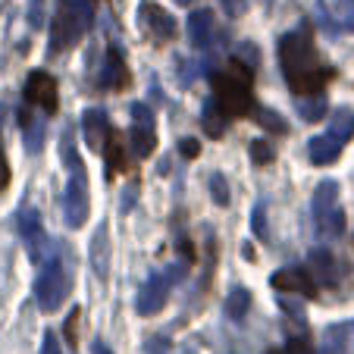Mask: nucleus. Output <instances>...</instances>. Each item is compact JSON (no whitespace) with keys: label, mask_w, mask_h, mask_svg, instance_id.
Returning a JSON list of instances; mask_svg holds the SVG:
<instances>
[{"label":"nucleus","mask_w":354,"mask_h":354,"mask_svg":"<svg viewBox=\"0 0 354 354\" xmlns=\"http://www.w3.org/2000/svg\"><path fill=\"white\" fill-rule=\"evenodd\" d=\"M279 63H282V75H286L288 88H292L298 97H304V94H320L323 88H326L329 75H333V69L320 63L314 41H310V35L304 32V28H295V32L282 35Z\"/></svg>","instance_id":"f257e3e1"},{"label":"nucleus","mask_w":354,"mask_h":354,"mask_svg":"<svg viewBox=\"0 0 354 354\" xmlns=\"http://www.w3.org/2000/svg\"><path fill=\"white\" fill-rule=\"evenodd\" d=\"M60 154H63V167L69 169L66 194H63L66 226L69 229H82L88 223V214H91V198H88V169H85V163H82V157H79V147L73 145V132L63 135Z\"/></svg>","instance_id":"f03ea898"},{"label":"nucleus","mask_w":354,"mask_h":354,"mask_svg":"<svg viewBox=\"0 0 354 354\" xmlns=\"http://www.w3.org/2000/svg\"><path fill=\"white\" fill-rule=\"evenodd\" d=\"M94 10L85 0H57V10L50 16V41H47V54L60 57L66 50H73L85 32L91 28Z\"/></svg>","instance_id":"7ed1b4c3"},{"label":"nucleus","mask_w":354,"mask_h":354,"mask_svg":"<svg viewBox=\"0 0 354 354\" xmlns=\"http://www.w3.org/2000/svg\"><path fill=\"white\" fill-rule=\"evenodd\" d=\"M214 97L220 100L223 113L229 120H241L254 110V97H251V69L232 60L226 69L214 73Z\"/></svg>","instance_id":"20e7f679"},{"label":"nucleus","mask_w":354,"mask_h":354,"mask_svg":"<svg viewBox=\"0 0 354 354\" xmlns=\"http://www.w3.org/2000/svg\"><path fill=\"white\" fill-rule=\"evenodd\" d=\"M69 292H73V279H69L66 267H63L60 257H50L41 270L38 282H35V301H38V308L44 314H54L66 304Z\"/></svg>","instance_id":"39448f33"},{"label":"nucleus","mask_w":354,"mask_h":354,"mask_svg":"<svg viewBox=\"0 0 354 354\" xmlns=\"http://www.w3.org/2000/svg\"><path fill=\"white\" fill-rule=\"evenodd\" d=\"M314 220H317V232L323 239H342L348 229L345 210L339 207V182L326 179L317 185L314 192Z\"/></svg>","instance_id":"423d86ee"},{"label":"nucleus","mask_w":354,"mask_h":354,"mask_svg":"<svg viewBox=\"0 0 354 354\" xmlns=\"http://www.w3.org/2000/svg\"><path fill=\"white\" fill-rule=\"evenodd\" d=\"M22 100H26L28 107H41L44 113L54 116L57 107H60V91H57L54 75H47L44 69H35V73H28L26 88H22Z\"/></svg>","instance_id":"0eeeda50"},{"label":"nucleus","mask_w":354,"mask_h":354,"mask_svg":"<svg viewBox=\"0 0 354 354\" xmlns=\"http://www.w3.org/2000/svg\"><path fill=\"white\" fill-rule=\"evenodd\" d=\"M169 301V276L163 273H151L145 279V286L138 288V298H135V310L141 317H154L167 308Z\"/></svg>","instance_id":"6e6552de"},{"label":"nucleus","mask_w":354,"mask_h":354,"mask_svg":"<svg viewBox=\"0 0 354 354\" xmlns=\"http://www.w3.org/2000/svg\"><path fill=\"white\" fill-rule=\"evenodd\" d=\"M19 235H22V241H26L28 261H32V263H41V261H44L47 245H50V241H47L44 223H41L38 210H32V207L19 210Z\"/></svg>","instance_id":"1a4fd4ad"},{"label":"nucleus","mask_w":354,"mask_h":354,"mask_svg":"<svg viewBox=\"0 0 354 354\" xmlns=\"http://www.w3.org/2000/svg\"><path fill=\"white\" fill-rule=\"evenodd\" d=\"M138 16H141V26H145V32L151 35L154 44H167V41L176 38V19L163 7H157V3H141Z\"/></svg>","instance_id":"9d476101"},{"label":"nucleus","mask_w":354,"mask_h":354,"mask_svg":"<svg viewBox=\"0 0 354 354\" xmlns=\"http://www.w3.org/2000/svg\"><path fill=\"white\" fill-rule=\"evenodd\" d=\"M82 132H85V141H88V147H91L94 154H104V145H107V138H110V120H107V113L100 107H88L85 113H82Z\"/></svg>","instance_id":"9b49d317"},{"label":"nucleus","mask_w":354,"mask_h":354,"mask_svg":"<svg viewBox=\"0 0 354 354\" xmlns=\"http://www.w3.org/2000/svg\"><path fill=\"white\" fill-rule=\"evenodd\" d=\"M270 286H273L276 292H298V295H304V298H317V295H320V288L310 279L308 270H279V273L270 276Z\"/></svg>","instance_id":"f8f14e48"},{"label":"nucleus","mask_w":354,"mask_h":354,"mask_svg":"<svg viewBox=\"0 0 354 354\" xmlns=\"http://www.w3.org/2000/svg\"><path fill=\"white\" fill-rule=\"evenodd\" d=\"M97 85L107 88V91H120V88L129 85V69H126V60H122V54H120V47H110L107 54H104V66H100Z\"/></svg>","instance_id":"ddd939ff"},{"label":"nucleus","mask_w":354,"mask_h":354,"mask_svg":"<svg viewBox=\"0 0 354 354\" xmlns=\"http://www.w3.org/2000/svg\"><path fill=\"white\" fill-rule=\"evenodd\" d=\"M216 35V19H214V10H192L188 16V41H192L194 50H207L210 41Z\"/></svg>","instance_id":"4468645a"},{"label":"nucleus","mask_w":354,"mask_h":354,"mask_svg":"<svg viewBox=\"0 0 354 354\" xmlns=\"http://www.w3.org/2000/svg\"><path fill=\"white\" fill-rule=\"evenodd\" d=\"M310 273L317 276V282H326V286H339L342 279V263L335 261L333 251H323V248H314L308 254Z\"/></svg>","instance_id":"2eb2a0df"},{"label":"nucleus","mask_w":354,"mask_h":354,"mask_svg":"<svg viewBox=\"0 0 354 354\" xmlns=\"http://www.w3.org/2000/svg\"><path fill=\"white\" fill-rule=\"evenodd\" d=\"M91 270L97 279H107L110 276V229H107V223H100L91 239Z\"/></svg>","instance_id":"dca6fc26"},{"label":"nucleus","mask_w":354,"mask_h":354,"mask_svg":"<svg viewBox=\"0 0 354 354\" xmlns=\"http://www.w3.org/2000/svg\"><path fill=\"white\" fill-rule=\"evenodd\" d=\"M342 141H335L333 135H317V138L308 141V154H310V163H317V167H329V163H335L342 157Z\"/></svg>","instance_id":"f3484780"},{"label":"nucleus","mask_w":354,"mask_h":354,"mask_svg":"<svg viewBox=\"0 0 354 354\" xmlns=\"http://www.w3.org/2000/svg\"><path fill=\"white\" fill-rule=\"evenodd\" d=\"M19 126H22V141H26V151L28 154H38L44 147V120H35L28 113V104L19 110Z\"/></svg>","instance_id":"a211bd4d"},{"label":"nucleus","mask_w":354,"mask_h":354,"mask_svg":"<svg viewBox=\"0 0 354 354\" xmlns=\"http://www.w3.org/2000/svg\"><path fill=\"white\" fill-rule=\"evenodd\" d=\"M226 120H229V116L223 113L220 100H216V97L204 100V107H201V126L207 129L210 138H223V132H226Z\"/></svg>","instance_id":"6ab92c4d"},{"label":"nucleus","mask_w":354,"mask_h":354,"mask_svg":"<svg viewBox=\"0 0 354 354\" xmlns=\"http://www.w3.org/2000/svg\"><path fill=\"white\" fill-rule=\"evenodd\" d=\"M129 145H132L135 157H151L157 147V135H154V126H141V122H135L132 129H129Z\"/></svg>","instance_id":"aec40b11"},{"label":"nucleus","mask_w":354,"mask_h":354,"mask_svg":"<svg viewBox=\"0 0 354 354\" xmlns=\"http://www.w3.org/2000/svg\"><path fill=\"white\" fill-rule=\"evenodd\" d=\"M104 157H107V173H110V176L126 173V169H129V163H126V151H122V135L116 132V129L110 132L107 145H104Z\"/></svg>","instance_id":"412c9836"},{"label":"nucleus","mask_w":354,"mask_h":354,"mask_svg":"<svg viewBox=\"0 0 354 354\" xmlns=\"http://www.w3.org/2000/svg\"><path fill=\"white\" fill-rule=\"evenodd\" d=\"M329 135H333L335 141H351L354 138V113L348 107H342V110H335L333 113V120H329V129H326Z\"/></svg>","instance_id":"4be33fe9"},{"label":"nucleus","mask_w":354,"mask_h":354,"mask_svg":"<svg viewBox=\"0 0 354 354\" xmlns=\"http://www.w3.org/2000/svg\"><path fill=\"white\" fill-rule=\"evenodd\" d=\"M298 116L304 122H320L323 116H326V100H323L320 94H304V97L298 100Z\"/></svg>","instance_id":"5701e85b"},{"label":"nucleus","mask_w":354,"mask_h":354,"mask_svg":"<svg viewBox=\"0 0 354 354\" xmlns=\"http://www.w3.org/2000/svg\"><path fill=\"white\" fill-rule=\"evenodd\" d=\"M248 308H251V292L248 288H232L226 298V317L229 320H245Z\"/></svg>","instance_id":"b1692460"},{"label":"nucleus","mask_w":354,"mask_h":354,"mask_svg":"<svg viewBox=\"0 0 354 354\" xmlns=\"http://www.w3.org/2000/svg\"><path fill=\"white\" fill-rule=\"evenodd\" d=\"M348 348V326H329L323 335V354H342Z\"/></svg>","instance_id":"393cba45"},{"label":"nucleus","mask_w":354,"mask_h":354,"mask_svg":"<svg viewBox=\"0 0 354 354\" xmlns=\"http://www.w3.org/2000/svg\"><path fill=\"white\" fill-rule=\"evenodd\" d=\"M314 13H317V26L323 28V32L329 35V38H339L342 35V26L335 22V16H333V10L326 7V0H317V7H314Z\"/></svg>","instance_id":"a878e982"},{"label":"nucleus","mask_w":354,"mask_h":354,"mask_svg":"<svg viewBox=\"0 0 354 354\" xmlns=\"http://www.w3.org/2000/svg\"><path fill=\"white\" fill-rule=\"evenodd\" d=\"M329 10H333L335 22L342 26V32L354 28V0H333V3H329Z\"/></svg>","instance_id":"bb28decb"},{"label":"nucleus","mask_w":354,"mask_h":354,"mask_svg":"<svg viewBox=\"0 0 354 354\" xmlns=\"http://www.w3.org/2000/svg\"><path fill=\"white\" fill-rule=\"evenodd\" d=\"M232 60H239L241 66H248V69H257V63H261V50H257V44H251V41H241V44L235 47Z\"/></svg>","instance_id":"cd10ccee"},{"label":"nucleus","mask_w":354,"mask_h":354,"mask_svg":"<svg viewBox=\"0 0 354 354\" xmlns=\"http://www.w3.org/2000/svg\"><path fill=\"white\" fill-rule=\"evenodd\" d=\"M210 194H214L216 207H229V185H226V176L223 173L210 176Z\"/></svg>","instance_id":"c85d7f7f"},{"label":"nucleus","mask_w":354,"mask_h":354,"mask_svg":"<svg viewBox=\"0 0 354 354\" xmlns=\"http://www.w3.org/2000/svg\"><path fill=\"white\" fill-rule=\"evenodd\" d=\"M251 229H254V235L261 241H267L270 239V232H267V204H254V210H251Z\"/></svg>","instance_id":"c756f323"},{"label":"nucleus","mask_w":354,"mask_h":354,"mask_svg":"<svg viewBox=\"0 0 354 354\" xmlns=\"http://www.w3.org/2000/svg\"><path fill=\"white\" fill-rule=\"evenodd\" d=\"M257 122H261L263 129H270V132H279V135L288 132L286 120H282L279 113H273V110H257Z\"/></svg>","instance_id":"7c9ffc66"},{"label":"nucleus","mask_w":354,"mask_h":354,"mask_svg":"<svg viewBox=\"0 0 354 354\" xmlns=\"http://www.w3.org/2000/svg\"><path fill=\"white\" fill-rule=\"evenodd\" d=\"M248 151H251V160H254L257 167H267V163L273 160V147H270L263 138H254V141H251V147H248Z\"/></svg>","instance_id":"2f4dec72"},{"label":"nucleus","mask_w":354,"mask_h":354,"mask_svg":"<svg viewBox=\"0 0 354 354\" xmlns=\"http://www.w3.org/2000/svg\"><path fill=\"white\" fill-rule=\"evenodd\" d=\"M129 113H132V120L141 122V126H154V110L147 107V104H141V100H135L132 107H129Z\"/></svg>","instance_id":"473e14b6"},{"label":"nucleus","mask_w":354,"mask_h":354,"mask_svg":"<svg viewBox=\"0 0 354 354\" xmlns=\"http://www.w3.org/2000/svg\"><path fill=\"white\" fill-rule=\"evenodd\" d=\"M28 26L32 28L44 26V0H28Z\"/></svg>","instance_id":"72a5a7b5"},{"label":"nucleus","mask_w":354,"mask_h":354,"mask_svg":"<svg viewBox=\"0 0 354 354\" xmlns=\"http://www.w3.org/2000/svg\"><path fill=\"white\" fill-rule=\"evenodd\" d=\"M63 333H66L69 348H75V339H79V308H75L73 314L66 317V326H63Z\"/></svg>","instance_id":"f704fd0d"},{"label":"nucleus","mask_w":354,"mask_h":354,"mask_svg":"<svg viewBox=\"0 0 354 354\" xmlns=\"http://www.w3.org/2000/svg\"><path fill=\"white\" fill-rule=\"evenodd\" d=\"M220 3H223L229 19H239V16H245V10H248V0H220Z\"/></svg>","instance_id":"c9c22d12"},{"label":"nucleus","mask_w":354,"mask_h":354,"mask_svg":"<svg viewBox=\"0 0 354 354\" xmlns=\"http://www.w3.org/2000/svg\"><path fill=\"white\" fill-rule=\"evenodd\" d=\"M179 154L185 157V160H194V157L201 154V141H194V138H182V141H179Z\"/></svg>","instance_id":"e433bc0d"},{"label":"nucleus","mask_w":354,"mask_h":354,"mask_svg":"<svg viewBox=\"0 0 354 354\" xmlns=\"http://www.w3.org/2000/svg\"><path fill=\"white\" fill-rule=\"evenodd\" d=\"M145 351L147 354H169V342L163 339V335H154V339L145 345Z\"/></svg>","instance_id":"4c0bfd02"},{"label":"nucleus","mask_w":354,"mask_h":354,"mask_svg":"<svg viewBox=\"0 0 354 354\" xmlns=\"http://www.w3.org/2000/svg\"><path fill=\"white\" fill-rule=\"evenodd\" d=\"M286 354H314V348H310L308 339H292L286 345Z\"/></svg>","instance_id":"58836bf2"},{"label":"nucleus","mask_w":354,"mask_h":354,"mask_svg":"<svg viewBox=\"0 0 354 354\" xmlns=\"http://www.w3.org/2000/svg\"><path fill=\"white\" fill-rule=\"evenodd\" d=\"M41 354H63L60 342H57L54 333H44V342H41Z\"/></svg>","instance_id":"ea45409f"},{"label":"nucleus","mask_w":354,"mask_h":354,"mask_svg":"<svg viewBox=\"0 0 354 354\" xmlns=\"http://www.w3.org/2000/svg\"><path fill=\"white\" fill-rule=\"evenodd\" d=\"M10 185V163H7V157H3V151H0V192Z\"/></svg>","instance_id":"a19ab883"},{"label":"nucleus","mask_w":354,"mask_h":354,"mask_svg":"<svg viewBox=\"0 0 354 354\" xmlns=\"http://www.w3.org/2000/svg\"><path fill=\"white\" fill-rule=\"evenodd\" d=\"M179 251H182V257H185V263L194 261V245L188 239H179Z\"/></svg>","instance_id":"79ce46f5"},{"label":"nucleus","mask_w":354,"mask_h":354,"mask_svg":"<svg viewBox=\"0 0 354 354\" xmlns=\"http://www.w3.org/2000/svg\"><path fill=\"white\" fill-rule=\"evenodd\" d=\"M135 194H138V192H135V185L129 188V192H122V204H120V207H122V214H129V210H132V201H135Z\"/></svg>","instance_id":"37998d69"},{"label":"nucleus","mask_w":354,"mask_h":354,"mask_svg":"<svg viewBox=\"0 0 354 354\" xmlns=\"http://www.w3.org/2000/svg\"><path fill=\"white\" fill-rule=\"evenodd\" d=\"M91 354H110V348H107V345H104V342L97 339V342H94V348H91Z\"/></svg>","instance_id":"c03bdc74"},{"label":"nucleus","mask_w":354,"mask_h":354,"mask_svg":"<svg viewBox=\"0 0 354 354\" xmlns=\"http://www.w3.org/2000/svg\"><path fill=\"white\" fill-rule=\"evenodd\" d=\"M176 3H179V7H188V3H194V0H176Z\"/></svg>","instance_id":"a18cd8bd"},{"label":"nucleus","mask_w":354,"mask_h":354,"mask_svg":"<svg viewBox=\"0 0 354 354\" xmlns=\"http://www.w3.org/2000/svg\"><path fill=\"white\" fill-rule=\"evenodd\" d=\"M0 122H3V107H0Z\"/></svg>","instance_id":"49530a36"},{"label":"nucleus","mask_w":354,"mask_h":354,"mask_svg":"<svg viewBox=\"0 0 354 354\" xmlns=\"http://www.w3.org/2000/svg\"><path fill=\"white\" fill-rule=\"evenodd\" d=\"M267 354H279V351H267Z\"/></svg>","instance_id":"de8ad7c7"},{"label":"nucleus","mask_w":354,"mask_h":354,"mask_svg":"<svg viewBox=\"0 0 354 354\" xmlns=\"http://www.w3.org/2000/svg\"><path fill=\"white\" fill-rule=\"evenodd\" d=\"M267 3H273V0H267Z\"/></svg>","instance_id":"09e8293b"}]
</instances>
